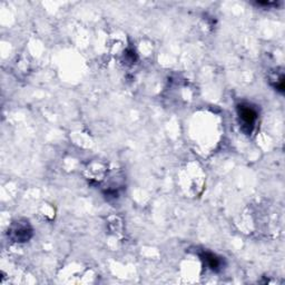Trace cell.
<instances>
[{
  "label": "cell",
  "mask_w": 285,
  "mask_h": 285,
  "mask_svg": "<svg viewBox=\"0 0 285 285\" xmlns=\"http://www.w3.org/2000/svg\"><path fill=\"white\" fill-rule=\"evenodd\" d=\"M237 113L238 116H240L243 131L250 134L252 132L255 120L257 118L256 111L253 107H251L250 105L241 104L237 106Z\"/></svg>",
  "instance_id": "6da1fadb"
},
{
  "label": "cell",
  "mask_w": 285,
  "mask_h": 285,
  "mask_svg": "<svg viewBox=\"0 0 285 285\" xmlns=\"http://www.w3.org/2000/svg\"><path fill=\"white\" fill-rule=\"evenodd\" d=\"M12 238L16 242H26L31 236V228L30 226L27 224L18 223L14 228L11 229Z\"/></svg>",
  "instance_id": "7a4b0ae2"
},
{
  "label": "cell",
  "mask_w": 285,
  "mask_h": 285,
  "mask_svg": "<svg viewBox=\"0 0 285 285\" xmlns=\"http://www.w3.org/2000/svg\"><path fill=\"white\" fill-rule=\"evenodd\" d=\"M202 259L203 261L207 264V266L211 269L212 271H220L221 266H222V261L221 259L216 256V255H214L212 253H207L205 252L202 254Z\"/></svg>",
  "instance_id": "3957f363"
}]
</instances>
